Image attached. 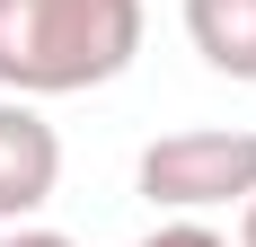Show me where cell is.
Instances as JSON below:
<instances>
[{
  "label": "cell",
  "instance_id": "obj_4",
  "mask_svg": "<svg viewBox=\"0 0 256 247\" xmlns=\"http://www.w3.org/2000/svg\"><path fill=\"white\" fill-rule=\"evenodd\" d=\"M186 44L204 53V71L256 88V0H186Z\"/></svg>",
  "mask_w": 256,
  "mask_h": 247
},
{
  "label": "cell",
  "instance_id": "obj_1",
  "mask_svg": "<svg viewBox=\"0 0 256 247\" xmlns=\"http://www.w3.org/2000/svg\"><path fill=\"white\" fill-rule=\"evenodd\" d=\"M150 36L142 0H0V98H80L132 71Z\"/></svg>",
  "mask_w": 256,
  "mask_h": 247
},
{
  "label": "cell",
  "instance_id": "obj_5",
  "mask_svg": "<svg viewBox=\"0 0 256 247\" xmlns=\"http://www.w3.org/2000/svg\"><path fill=\"white\" fill-rule=\"evenodd\" d=\"M132 247H230V238H221L212 221H159L150 238H132Z\"/></svg>",
  "mask_w": 256,
  "mask_h": 247
},
{
  "label": "cell",
  "instance_id": "obj_3",
  "mask_svg": "<svg viewBox=\"0 0 256 247\" xmlns=\"http://www.w3.org/2000/svg\"><path fill=\"white\" fill-rule=\"evenodd\" d=\"M62 194V132L36 98H0V230L36 221Z\"/></svg>",
  "mask_w": 256,
  "mask_h": 247
},
{
  "label": "cell",
  "instance_id": "obj_7",
  "mask_svg": "<svg viewBox=\"0 0 256 247\" xmlns=\"http://www.w3.org/2000/svg\"><path fill=\"white\" fill-rule=\"evenodd\" d=\"M230 247H256V194L238 203V230H230Z\"/></svg>",
  "mask_w": 256,
  "mask_h": 247
},
{
  "label": "cell",
  "instance_id": "obj_2",
  "mask_svg": "<svg viewBox=\"0 0 256 247\" xmlns=\"http://www.w3.org/2000/svg\"><path fill=\"white\" fill-rule=\"evenodd\" d=\"M142 203L168 212V221H212V212H238L256 194V132L248 124H186V132H159L132 168Z\"/></svg>",
  "mask_w": 256,
  "mask_h": 247
},
{
  "label": "cell",
  "instance_id": "obj_6",
  "mask_svg": "<svg viewBox=\"0 0 256 247\" xmlns=\"http://www.w3.org/2000/svg\"><path fill=\"white\" fill-rule=\"evenodd\" d=\"M0 247H80V238H62V230H44V221H18V230H0Z\"/></svg>",
  "mask_w": 256,
  "mask_h": 247
}]
</instances>
